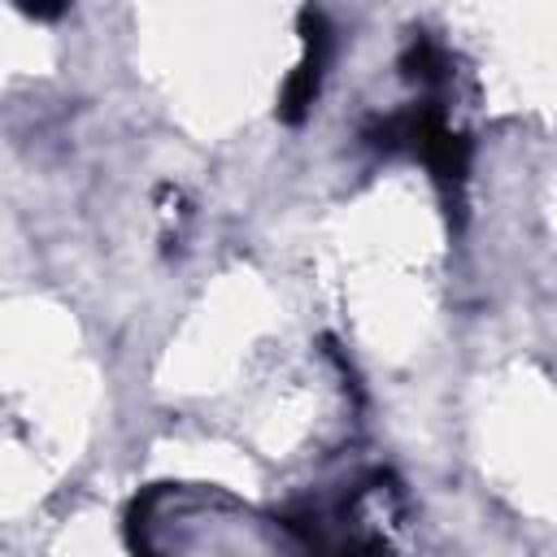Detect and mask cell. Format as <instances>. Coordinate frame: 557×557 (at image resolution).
Listing matches in <instances>:
<instances>
[{"label": "cell", "instance_id": "obj_1", "mask_svg": "<svg viewBox=\"0 0 557 557\" xmlns=\"http://www.w3.org/2000/svg\"><path fill=\"white\" fill-rule=\"evenodd\" d=\"M361 139L374 152H413L440 183L448 213H453V205L461 209V191H466V174H470V139L444 122V109L435 100H422L405 113L366 122Z\"/></svg>", "mask_w": 557, "mask_h": 557}, {"label": "cell", "instance_id": "obj_2", "mask_svg": "<svg viewBox=\"0 0 557 557\" xmlns=\"http://www.w3.org/2000/svg\"><path fill=\"white\" fill-rule=\"evenodd\" d=\"M300 44H305V57L296 61V70L287 74V83H283V91H278V117L287 122V126H300L305 117H309V109H313V100H318V87H322V70H326V61H331V26H326V17L313 9V4H305L300 9Z\"/></svg>", "mask_w": 557, "mask_h": 557}, {"label": "cell", "instance_id": "obj_3", "mask_svg": "<svg viewBox=\"0 0 557 557\" xmlns=\"http://www.w3.org/2000/svg\"><path fill=\"white\" fill-rule=\"evenodd\" d=\"M444 70H448V61H444V48H440L435 39L413 35V39L405 44V52H400V74H405L409 83L435 87V83L444 78Z\"/></svg>", "mask_w": 557, "mask_h": 557}, {"label": "cell", "instance_id": "obj_4", "mask_svg": "<svg viewBox=\"0 0 557 557\" xmlns=\"http://www.w3.org/2000/svg\"><path fill=\"white\" fill-rule=\"evenodd\" d=\"M17 9L26 17H35V22H57L70 9V0H17Z\"/></svg>", "mask_w": 557, "mask_h": 557}]
</instances>
